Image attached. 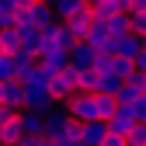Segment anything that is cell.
Listing matches in <instances>:
<instances>
[{
    "instance_id": "cell-1",
    "label": "cell",
    "mask_w": 146,
    "mask_h": 146,
    "mask_svg": "<svg viewBox=\"0 0 146 146\" xmlns=\"http://www.w3.org/2000/svg\"><path fill=\"white\" fill-rule=\"evenodd\" d=\"M66 111H70V118L73 122H101L98 118V94H87V90H73V94L66 98V101H59Z\"/></svg>"
},
{
    "instance_id": "cell-2",
    "label": "cell",
    "mask_w": 146,
    "mask_h": 146,
    "mask_svg": "<svg viewBox=\"0 0 146 146\" xmlns=\"http://www.w3.org/2000/svg\"><path fill=\"white\" fill-rule=\"evenodd\" d=\"M14 25H28L35 31H45L56 25V17H52V7L49 4H31L25 11H14Z\"/></svg>"
},
{
    "instance_id": "cell-3",
    "label": "cell",
    "mask_w": 146,
    "mask_h": 146,
    "mask_svg": "<svg viewBox=\"0 0 146 146\" xmlns=\"http://www.w3.org/2000/svg\"><path fill=\"white\" fill-rule=\"evenodd\" d=\"M73 90H77V70H73V66H66V70H59V73L49 77V98L56 101V104L66 101Z\"/></svg>"
},
{
    "instance_id": "cell-4",
    "label": "cell",
    "mask_w": 146,
    "mask_h": 146,
    "mask_svg": "<svg viewBox=\"0 0 146 146\" xmlns=\"http://www.w3.org/2000/svg\"><path fill=\"white\" fill-rule=\"evenodd\" d=\"M70 122H73V118H70L66 108H63V104H52L49 111L42 115V136H45V139H59V136L66 132Z\"/></svg>"
},
{
    "instance_id": "cell-5",
    "label": "cell",
    "mask_w": 146,
    "mask_h": 146,
    "mask_svg": "<svg viewBox=\"0 0 146 146\" xmlns=\"http://www.w3.org/2000/svg\"><path fill=\"white\" fill-rule=\"evenodd\" d=\"M52 104H56V101L49 98V90H42V87H21V108H28V111H38V115H45Z\"/></svg>"
},
{
    "instance_id": "cell-6",
    "label": "cell",
    "mask_w": 146,
    "mask_h": 146,
    "mask_svg": "<svg viewBox=\"0 0 146 146\" xmlns=\"http://www.w3.org/2000/svg\"><path fill=\"white\" fill-rule=\"evenodd\" d=\"M104 125H108V132H118V136H125V132H129L132 125H136V115H132V108H129V104H118V108H115V115L108 118Z\"/></svg>"
},
{
    "instance_id": "cell-7",
    "label": "cell",
    "mask_w": 146,
    "mask_h": 146,
    "mask_svg": "<svg viewBox=\"0 0 146 146\" xmlns=\"http://www.w3.org/2000/svg\"><path fill=\"white\" fill-rule=\"evenodd\" d=\"M63 25L70 28L73 42H84V38H87V31H90V25H94V21H90V11H87V7H80V11L73 14V17H66Z\"/></svg>"
},
{
    "instance_id": "cell-8",
    "label": "cell",
    "mask_w": 146,
    "mask_h": 146,
    "mask_svg": "<svg viewBox=\"0 0 146 146\" xmlns=\"http://www.w3.org/2000/svg\"><path fill=\"white\" fill-rule=\"evenodd\" d=\"M66 56H70L73 70H90V66H94V49H90L87 42H73V49L66 52Z\"/></svg>"
},
{
    "instance_id": "cell-9",
    "label": "cell",
    "mask_w": 146,
    "mask_h": 146,
    "mask_svg": "<svg viewBox=\"0 0 146 146\" xmlns=\"http://www.w3.org/2000/svg\"><path fill=\"white\" fill-rule=\"evenodd\" d=\"M17 125H21V132H25L28 139H38V136H42V115H38V111L21 108V111H17Z\"/></svg>"
},
{
    "instance_id": "cell-10",
    "label": "cell",
    "mask_w": 146,
    "mask_h": 146,
    "mask_svg": "<svg viewBox=\"0 0 146 146\" xmlns=\"http://www.w3.org/2000/svg\"><path fill=\"white\" fill-rule=\"evenodd\" d=\"M0 104L21 111V80H4L0 84Z\"/></svg>"
},
{
    "instance_id": "cell-11",
    "label": "cell",
    "mask_w": 146,
    "mask_h": 146,
    "mask_svg": "<svg viewBox=\"0 0 146 146\" xmlns=\"http://www.w3.org/2000/svg\"><path fill=\"white\" fill-rule=\"evenodd\" d=\"M38 66L52 77V73H59V70L70 66V56H66V52H59V49H52V52H42V56H38Z\"/></svg>"
},
{
    "instance_id": "cell-12",
    "label": "cell",
    "mask_w": 146,
    "mask_h": 146,
    "mask_svg": "<svg viewBox=\"0 0 146 146\" xmlns=\"http://www.w3.org/2000/svg\"><path fill=\"white\" fill-rule=\"evenodd\" d=\"M139 49H143V42H139V35H122V38L115 42V56H122V59H136L139 56Z\"/></svg>"
},
{
    "instance_id": "cell-13",
    "label": "cell",
    "mask_w": 146,
    "mask_h": 146,
    "mask_svg": "<svg viewBox=\"0 0 146 146\" xmlns=\"http://www.w3.org/2000/svg\"><path fill=\"white\" fill-rule=\"evenodd\" d=\"M104 132H108L104 122H84V125H80V143H87V146H101Z\"/></svg>"
},
{
    "instance_id": "cell-14",
    "label": "cell",
    "mask_w": 146,
    "mask_h": 146,
    "mask_svg": "<svg viewBox=\"0 0 146 146\" xmlns=\"http://www.w3.org/2000/svg\"><path fill=\"white\" fill-rule=\"evenodd\" d=\"M104 31H108L111 42H118L122 35H129V14H111V17L104 21Z\"/></svg>"
},
{
    "instance_id": "cell-15",
    "label": "cell",
    "mask_w": 146,
    "mask_h": 146,
    "mask_svg": "<svg viewBox=\"0 0 146 146\" xmlns=\"http://www.w3.org/2000/svg\"><path fill=\"white\" fill-rule=\"evenodd\" d=\"M122 84H125V80L118 77V73H111V70H101V73H98V94H111V98H115Z\"/></svg>"
},
{
    "instance_id": "cell-16",
    "label": "cell",
    "mask_w": 146,
    "mask_h": 146,
    "mask_svg": "<svg viewBox=\"0 0 146 146\" xmlns=\"http://www.w3.org/2000/svg\"><path fill=\"white\" fill-rule=\"evenodd\" d=\"M90 49H115V42L111 38H108V31H104V25H90V31H87V38H84Z\"/></svg>"
},
{
    "instance_id": "cell-17",
    "label": "cell",
    "mask_w": 146,
    "mask_h": 146,
    "mask_svg": "<svg viewBox=\"0 0 146 146\" xmlns=\"http://www.w3.org/2000/svg\"><path fill=\"white\" fill-rule=\"evenodd\" d=\"M11 63H14V80H21V77H25V73H28V70H31L35 63H38V59H35L31 52L17 49V52H11Z\"/></svg>"
},
{
    "instance_id": "cell-18",
    "label": "cell",
    "mask_w": 146,
    "mask_h": 146,
    "mask_svg": "<svg viewBox=\"0 0 146 146\" xmlns=\"http://www.w3.org/2000/svg\"><path fill=\"white\" fill-rule=\"evenodd\" d=\"M21 87H42V90H49V73H45L38 63H35V66L25 73V77H21Z\"/></svg>"
},
{
    "instance_id": "cell-19",
    "label": "cell",
    "mask_w": 146,
    "mask_h": 146,
    "mask_svg": "<svg viewBox=\"0 0 146 146\" xmlns=\"http://www.w3.org/2000/svg\"><path fill=\"white\" fill-rule=\"evenodd\" d=\"M77 90H87V94H98V70H77Z\"/></svg>"
},
{
    "instance_id": "cell-20",
    "label": "cell",
    "mask_w": 146,
    "mask_h": 146,
    "mask_svg": "<svg viewBox=\"0 0 146 146\" xmlns=\"http://www.w3.org/2000/svg\"><path fill=\"white\" fill-rule=\"evenodd\" d=\"M115 108H118V101H115L111 94H98V118H101V122L111 118V115H115Z\"/></svg>"
},
{
    "instance_id": "cell-21",
    "label": "cell",
    "mask_w": 146,
    "mask_h": 146,
    "mask_svg": "<svg viewBox=\"0 0 146 146\" xmlns=\"http://www.w3.org/2000/svg\"><path fill=\"white\" fill-rule=\"evenodd\" d=\"M129 31L132 35H146V7L129 11Z\"/></svg>"
},
{
    "instance_id": "cell-22",
    "label": "cell",
    "mask_w": 146,
    "mask_h": 146,
    "mask_svg": "<svg viewBox=\"0 0 146 146\" xmlns=\"http://www.w3.org/2000/svg\"><path fill=\"white\" fill-rule=\"evenodd\" d=\"M125 146H146V125L136 122L129 132H125Z\"/></svg>"
},
{
    "instance_id": "cell-23",
    "label": "cell",
    "mask_w": 146,
    "mask_h": 146,
    "mask_svg": "<svg viewBox=\"0 0 146 146\" xmlns=\"http://www.w3.org/2000/svg\"><path fill=\"white\" fill-rule=\"evenodd\" d=\"M111 73H118L122 80H129L132 73H136V66H132V59H122V56H115V63H111Z\"/></svg>"
},
{
    "instance_id": "cell-24",
    "label": "cell",
    "mask_w": 146,
    "mask_h": 146,
    "mask_svg": "<svg viewBox=\"0 0 146 146\" xmlns=\"http://www.w3.org/2000/svg\"><path fill=\"white\" fill-rule=\"evenodd\" d=\"M4 80H14V63H11L7 52H0V84Z\"/></svg>"
},
{
    "instance_id": "cell-25",
    "label": "cell",
    "mask_w": 146,
    "mask_h": 146,
    "mask_svg": "<svg viewBox=\"0 0 146 146\" xmlns=\"http://www.w3.org/2000/svg\"><path fill=\"white\" fill-rule=\"evenodd\" d=\"M101 146H125V136H118V132H104Z\"/></svg>"
},
{
    "instance_id": "cell-26",
    "label": "cell",
    "mask_w": 146,
    "mask_h": 146,
    "mask_svg": "<svg viewBox=\"0 0 146 146\" xmlns=\"http://www.w3.org/2000/svg\"><path fill=\"white\" fill-rule=\"evenodd\" d=\"M7 28H14V14L11 11H0V31H7Z\"/></svg>"
},
{
    "instance_id": "cell-27",
    "label": "cell",
    "mask_w": 146,
    "mask_h": 146,
    "mask_svg": "<svg viewBox=\"0 0 146 146\" xmlns=\"http://www.w3.org/2000/svg\"><path fill=\"white\" fill-rule=\"evenodd\" d=\"M132 66H136V73H146V49H139V56L132 59Z\"/></svg>"
},
{
    "instance_id": "cell-28",
    "label": "cell",
    "mask_w": 146,
    "mask_h": 146,
    "mask_svg": "<svg viewBox=\"0 0 146 146\" xmlns=\"http://www.w3.org/2000/svg\"><path fill=\"white\" fill-rule=\"evenodd\" d=\"M0 11H11V14H14L17 7H14V0H0Z\"/></svg>"
},
{
    "instance_id": "cell-29",
    "label": "cell",
    "mask_w": 146,
    "mask_h": 146,
    "mask_svg": "<svg viewBox=\"0 0 146 146\" xmlns=\"http://www.w3.org/2000/svg\"><path fill=\"white\" fill-rule=\"evenodd\" d=\"M31 146H56V143H52V139H45V136H38V139H35Z\"/></svg>"
},
{
    "instance_id": "cell-30",
    "label": "cell",
    "mask_w": 146,
    "mask_h": 146,
    "mask_svg": "<svg viewBox=\"0 0 146 146\" xmlns=\"http://www.w3.org/2000/svg\"><path fill=\"white\" fill-rule=\"evenodd\" d=\"M31 4H35V0H14V7H17V11H25V7H31Z\"/></svg>"
},
{
    "instance_id": "cell-31",
    "label": "cell",
    "mask_w": 146,
    "mask_h": 146,
    "mask_svg": "<svg viewBox=\"0 0 146 146\" xmlns=\"http://www.w3.org/2000/svg\"><path fill=\"white\" fill-rule=\"evenodd\" d=\"M139 7H146V0H129V11H139Z\"/></svg>"
},
{
    "instance_id": "cell-32",
    "label": "cell",
    "mask_w": 146,
    "mask_h": 146,
    "mask_svg": "<svg viewBox=\"0 0 146 146\" xmlns=\"http://www.w3.org/2000/svg\"><path fill=\"white\" fill-rule=\"evenodd\" d=\"M139 122L146 125V98H143V104H139Z\"/></svg>"
},
{
    "instance_id": "cell-33",
    "label": "cell",
    "mask_w": 146,
    "mask_h": 146,
    "mask_svg": "<svg viewBox=\"0 0 146 146\" xmlns=\"http://www.w3.org/2000/svg\"><path fill=\"white\" fill-rule=\"evenodd\" d=\"M31 143H35V139H28V136H25V139H21V143H17V146H31Z\"/></svg>"
},
{
    "instance_id": "cell-34",
    "label": "cell",
    "mask_w": 146,
    "mask_h": 146,
    "mask_svg": "<svg viewBox=\"0 0 146 146\" xmlns=\"http://www.w3.org/2000/svg\"><path fill=\"white\" fill-rule=\"evenodd\" d=\"M84 4H87V7H90V4H101V0H84Z\"/></svg>"
},
{
    "instance_id": "cell-35",
    "label": "cell",
    "mask_w": 146,
    "mask_h": 146,
    "mask_svg": "<svg viewBox=\"0 0 146 146\" xmlns=\"http://www.w3.org/2000/svg\"><path fill=\"white\" fill-rule=\"evenodd\" d=\"M139 42H143V49H146V35H139Z\"/></svg>"
}]
</instances>
